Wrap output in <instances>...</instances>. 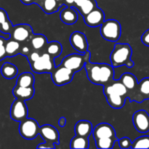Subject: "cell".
Masks as SVG:
<instances>
[{
	"mask_svg": "<svg viewBox=\"0 0 149 149\" xmlns=\"http://www.w3.org/2000/svg\"><path fill=\"white\" fill-rule=\"evenodd\" d=\"M93 135L95 140L103 138H116L114 128L108 123H100L93 129Z\"/></svg>",
	"mask_w": 149,
	"mask_h": 149,
	"instance_id": "16",
	"label": "cell"
},
{
	"mask_svg": "<svg viewBox=\"0 0 149 149\" xmlns=\"http://www.w3.org/2000/svg\"><path fill=\"white\" fill-rule=\"evenodd\" d=\"M96 147L99 149H111L113 148V146L118 141L116 138H103L95 140Z\"/></svg>",
	"mask_w": 149,
	"mask_h": 149,
	"instance_id": "29",
	"label": "cell"
},
{
	"mask_svg": "<svg viewBox=\"0 0 149 149\" xmlns=\"http://www.w3.org/2000/svg\"><path fill=\"white\" fill-rule=\"evenodd\" d=\"M75 73L60 64L51 73L52 81L56 86H63L72 81Z\"/></svg>",
	"mask_w": 149,
	"mask_h": 149,
	"instance_id": "8",
	"label": "cell"
},
{
	"mask_svg": "<svg viewBox=\"0 0 149 149\" xmlns=\"http://www.w3.org/2000/svg\"><path fill=\"white\" fill-rule=\"evenodd\" d=\"M42 53V52H40V51H37V50H34V49H33V50L32 51V52H31L29 55H28V56H26V58H27L29 63H31L36 61V60H37L38 58L41 56Z\"/></svg>",
	"mask_w": 149,
	"mask_h": 149,
	"instance_id": "36",
	"label": "cell"
},
{
	"mask_svg": "<svg viewBox=\"0 0 149 149\" xmlns=\"http://www.w3.org/2000/svg\"><path fill=\"white\" fill-rule=\"evenodd\" d=\"M57 1H60V2H62V3H63V0H57Z\"/></svg>",
	"mask_w": 149,
	"mask_h": 149,
	"instance_id": "43",
	"label": "cell"
},
{
	"mask_svg": "<svg viewBox=\"0 0 149 149\" xmlns=\"http://www.w3.org/2000/svg\"><path fill=\"white\" fill-rule=\"evenodd\" d=\"M95 7H97V2H96L95 0H87L84 4H81L80 7L75 9L78 10L79 13L82 15V17H84L88 13H90L92 10H94Z\"/></svg>",
	"mask_w": 149,
	"mask_h": 149,
	"instance_id": "31",
	"label": "cell"
},
{
	"mask_svg": "<svg viewBox=\"0 0 149 149\" xmlns=\"http://www.w3.org/2000/svg\"><path fill=\"white\" fill-rule=\"evenodd\" d=\"M135 128L140 133H146L149 131V114L145 110H139L132 116Z\"/></svg>",
	"mask_w": 149,
	"mask_h": 149,
	"instance_id": "12",
	"label": "cell"
},
{
	"mask_svg": "<svg viewBox=\"0 0 149 149\" xmlns=\"http://www.w3.org/2000/svg\"><path fill=\"white\" fill-rule=\"evenodd\" d=\"M124 85L127 87L129 93V97L131 102L136 101L137 90H138V82L135 75L131 73H125L121 76L119 79Z\"/></svg>",
	"mask_w": 149,
	"mask_h": 149,
	"instance_id": "11",
	"label": "cell"
},
{
	"mask_svg": "<svg viewBox=\"0 0 149 149\" xmlns=\"http://www.w3.org/2000/svg\"><path fill=\"white\" fill-rule=\"evenodd\" d=\"M61 21L66 25H73L78 20V14L75 7L65 6L60 13Z\"/></svg>",
	"mask_w": 149,
	"mask_h": 149,
	"instance_id": "17",
	"label": "cell"
},
{
	"mask_svg": "<svg viewBox=\"0 0 149 149\" xmlns=\"http://www.w3.org/2000/svg\"><path fill=\"white\" fill-rule=\"evenodd\" d=\"M132 50L130 45L126 43H116L110 55L111 65L113 67L126 65L129 68L135 65L131 60Z\"/></svg>",
	"mask_w": 149,
	"mask_h": 149,
	"instance_id": "2",
	"label": "cell"
},
{
	"mask_svg": "<svg viewBox=\"0 0 149 149\" xmlns=\"http://www.w3.org/2000/svg\"><path fill=\"white\" fill-rule=\"evenodd\" d=\"M35 79L33 74L30 72H23L18 76L16 81V85L20 87H33Z\"/></svg>",
	"mask_w": 149,
	"mask_h": 149,
	"instance_id": "25",
	"label": "cell"
},
{
	"mask_svg": "<svg viewBox=\"0 0 149 149\" xmlns=\"http://www.w3.org/2000/svg\"><path fill=\"white\" fill-rule=\"evenodd\" d=\"M33 34V32L31 26L29 24L22 23L13 26V30L10 34V38L20 43H24L29 42Z\"/></svg>",
	"mask_w": 149,
	"mask_h": 149,
	"instance_id": "9",
	"label": "cell"
},
{
	"mask_svg": "<svg viewBox=\"0 0 149 149\" xmlns=\"http://www.w3.org/2000/svg\"><path fill=\"white\" fill-rule=\"evenodd\" d=\"M63 5V3L60 2L57 0H45L41 6V8L46 14L50 15L58 12Z\"/></svg>",
	"mask_w": 149,
	"mask_h": 149,
	"instance_id": "24",
	"label": "cell"
},
{
	"mask_svg": "<svg viewBox=\"0 0 149 149\" xmlns=\"http://www.w3.org/2000/svg\"><path fill=\"white\" fill-rule=\"evenodd\" d=\"M28 108L25 100L16 99L10 109V117L15 122H21L27 118Z\"/></svg>",
	"mask_w": 149,
	"mask_h": 149,
	"instance_id": "13",
	"label": "cell"
},
{
	"mask_svg": "<svg viewBox=\"0 0 149 149\" xmlns=\"http://www.w3.org/2000/svg\"><path fill=\"white\" fill-rule=\"evenodd\" d=\"M58 125H59V126L61 127H64L65 126V125H66V119L65 117H63V116L60 118L59 121H58Z\"/></svg>",
	"mask_w": 149,
	"mask_h": 149,
	"instance_id": "38",
	"label": "cell"
},
{
	"mask_svg": "<svg viewBox=\"0 0 149 149\" xmlns=\"http://www.w3.org/2000/svg\"><path fill=\"white\" fill-rule=\"evenodd\" d=\"M90 60V52L89 51H87L84 53H74L65 56L63 59L61 65L76 73L84 68L86 63Z\"/></svg>",
	"mask_w": 149,
	"mask_h": 149,
	"instance_id": "4",
	"label": "cell"
},
{
	"mask_svg": "<svg viewBox=\"0 0 149 149\" xmlns=\"http://www.w3.org/2000/svg\"><path fill=\"white\" fill-rule=\"evenodd\" d=\"M13 26L7 12L3 8H0V31L4 34H10Z\"/></svg>",
	"mask_w": 149,
	"mask_h": 149,
	"instance_id": "22",
	"label": "cell"
},
{
	"mask_svg": "<svg viewBox=\"0 0 149 149\" xmlns=\"http://www.w3.org/2000/svg\"><path fill=\"white\" fill-rule=\"evenodd\" d=\"M90 143H89L88 138L79 135H75V137L72 138L70 143V147L71 148H88Z\"/></svg>",
	"mask_w": 149,
	"mask_h": 149,
	"instance_id": "28",
	"label": "cell"
},
{
	"mask_svg": "<svg viewBox=\"0 0 149 149\" xmlns=\"http://www.w3.org/2000/svg\"><path fill=\"white\" fill-rule=\"evenodd\" d=\"M87 0H74V7L75 8L80 7L81 4H84L85 1H87Z\"/></svg>",
	"mask_w": 149,
	"mask_h": 149,
	"instance_id": "39",
	"label": "cell"
},
{
	"mask_svg": "<svg viewBox=\"0 0 149 149\" xmlns=\"http://www.w3.org/2000/svg\"><path fill=\"white\" fill-rule=\"evenodd\" d=\"M44 1H45V0H34V4H37L38 6H39V7H41V6H42Z\"/></svg>",
	"mask_w": 149,
	"mask_h": 149,
	"instance_id": "42",
	"label": "cell"
},
{
	"mask_svg": "<svg viewBox=\"0 0 149 149\" xmlns=\"http://www.w3.org/2000/svg\"><path fill=\"white\" fill-rule=\"evenodd\" d=\"M149 99V77L144 78L138 83L137 90V103H141Z\"/></svg>",
	"mask_w": 149,
	"mask_h": 149,
	"instance_id": "19",
	"label": "cell"
},
{
	"mask_svg": "<svg viewBox=\"0 0 149 149\" xmlns=\"http://www.w3.org/2000/svg\"><path fill=\"white\" fill-rule=\"evenodd\" d=\"M63 4L67 7H74V0H63Z\"/></svg>",
	"mask_w": 149,
	"mask_h": 149,
	"instance_id": "40",
	"label": "cell"
},
{
	"mask_svg": "<svg viewBox=\"0 0 149 149\" xmlns=\"http://www.w3.org/2000/svg\"><path fill=\"white\" fill-rule=\"evenodd\" d=\"M18 69L17 66L10 63H5L1 68V74L4 78L7 79H12L17 76Z\"/></svg>",
	"mask_w": 149,
	"mask_h": 149,
	"instance_id": "27",
	"label": "cell"
},
{
	"mask_svg": "<svg viewBox=\"0 0 149 149\" xmlns=\"http://www.w3.org/2000/svg\"><path fill=\"white\" fill-rule=\"evenodd\" d=\"M54 59L55 58H52L49 54L43 52L36 61L30 63L31 68L36 74H51L55 68Z\"/></svg>",
	"mask_w": 149,
	"mask_h": 149,
	"instance_id": "6",
	"label": "cell"
},
{
	"mask_svg": "<svg viewBox=\"0 0 149 149\" xmlns=\"http://www.w3.org/2000/svg\"><path fill=\"white\" fill-rule=\"evenodd\" d=\"M39 135L45 141L37 146V148H55V144H59V132L55 127L44 125L40 127Z\"/></svg>",
	"mask_w": 149,
	"mask_h": 149,
	"instance_id": "3",
	"label": "cell"
},
{
	"mask_svg": "<svg viewBox=\"0 0 149 149\" xmlns=\"http://www.w3.org/2000/svg\"><path fill=\"white\" fill-rule=\"evenodd\" d=\"M83 17L85 24L91 28L100 26L105 21L104 12L97 7Z\"/></svg>",
	"mask_w": 149,
	"mask_h": 149,
	"instance_id": "15",
	"label": "cell"
},
{
	"mask_svg": "<svg viewBox=\"0 0 149 149\" xmlns=\"http://www.w3.org/2000/svg\"><path fill=\"white\" fill-rule=\"evenodd\" d=\"M122 28L119 22L113 19L105 20L100 26L102 37L109 42H117L121 36Z\"/></svg>",
	"mask_w": 149,
	"mask_h": 149,
	"instance_id": "5",
	"label": "cell"
},
{
	"mask_svg": "<svg viewBox=\"0 0 149 149\" xmlns=\"http://www.w3.org/2000/svg\"><path fill=\"white\" fill-rule=\"evenodd\" d=\"M33 50V49L32 48L31 45L29 43V42H24V43H22L21 45V49H20V54L24 56H28L32 51Z\"/></svg>",
	"mask_w": 149,
	"mask_h": 149,
	"instance_id": "34",
	"label": "cell"
},
{
	"mask_svg": "<svg viewBox=\"0 0 149 149\" xmlns=\"http://www.w3.org/2000/svg\"><path fill=\"white\" fill-rule=\"evenodd\" d=\"M131 148H149V136L144 135L136 138L132 142Z\"/></svg>",
	"mask_w": 149,
	"mask_h": 149,
	"instance_id": "32",
	"label": "cell"
},
{
	"mask_svg": "<svg viewBox=\"0 0 149 149\" xmlns=\"http://www.w3.org/2000/svg\"><path fill=\"white\" fill-rule=\"evenodd\" d=\"M118 143H119V147L122 149H127L130 148L132 147V142L131 140L127 137H124V138H121V139L117 141Z\"/></svg>",
	"mask_w": 149,
	"mask_h": 149,
	"instance_id": "33",
	"label": "cell"
},
{
	"mask_svg": "<svg viewBox=\"0 0 149 149\" xmlns=\"http://www.w3.org/2000/svg\"><path fill=\"white\" fill-rule=\"evenodd\" d=\"M63 47L61 44L57 41H52V42H48L46 45L44 52L49 54L52 58H58L61 55L62 52Z\"/></svg>",
	"mask_w": 149,
	"mask_h": 149,
	"instance_id": "26",
	"label": "cell"
},
{
	"mask_svg": "<svg viewBox=\"0 0 149 149\" xmlns=\"http://www.w3.org/2000/svg\"><path fill=\"white\" fill-rule=\"evenodd\" d=\"M103 93L106 96L109 105L113 109H120L125 106V100L127 98L115 93L112 89L110 83L103 86Z\"/></svg>",
	"mask_w": 149,
	"mask_h": 149,
	"instance_id": "10",
	"label": "cell"
},
{
	"mask_svg": "<svg viewBox=\"0 0 149 149\" xmlns=\"http://www.w3.org/2000/svg\"><path fill=\"white\" fill-rule=\"evenodd\" d=\"M40 127L35 119L31 118H26L20 122L19 132L22 138L26 140H33L39 135Z\"/></svg>",
	"mask_w": 149,
	"mask_h": 149,
	"instance_id": "7",
	"label": "cell"
},
{
	"mask_svg": "<svg viewBox=\"0 0 149 149\" xmlns=\"http://www.w3.org/2000/svg\"><path fill=\"white\" fill-rule=\"evenodd\" d=\"M20 1L26 5H31L32 4H34V0H20Z\"/></svg>",
	"mask_w": 149,
	"mask_h": 149,
	"instance_id": "41",
	"label": "cell"
},
{
	"mask_svg": "<svg viewBox=\"0 0 149 149\" xmlns=\"http://www.w3.org/2000/svg\"><path fill=\"white\" fill-rule=\"evenodd\" d=\"M70 43L75 50L79 53H84L88 51V42L87 37L80 31H74L70 36Z\"/></svg>",
	"mask_w": 149,
	"mask_h": 149,
	"instance_id": "14",
	"label": "cell"
},
{
	"mask_svg": "<svg viewBox=\"0 0 149 149\" xmlns=\"http://www.w3.org/2000/svg\"><path fill=\"white\" fill-rule=\"evenodd\" d=\"M74 131L77 135L89 138L93 133V125L87 120L79 121L74 127Z\"/></svg>",
	"mask_w": 149,
	"mask_h": 149,
	"instance_id": "20",
	"label": "cell"
},
{
	"mask_svg": "<svg viewBox=\"0 0 149 149\" xmlns=\"http://www.w3.org/2000/svg\"><path fill=\"white\" fill-rule=\"evenodd\" d=\"M35 93L34 87H20L16 85L13 90V94L16 99L23 100H31L33 97Z\"/></svg>",
	"mask_w": 149,
	"mask_h": 149,
	"instance_id": "18",
	"label": "cell"
},
{
	"mask_svg": "<svg viewBox=\"0 0 149 149\" xmlns=\"http://www.w3.org/2000/svg\"><path fill=\"white\" fill-rule=\"evenodd\" d=\"M29 43L31 45L32 48L34 50L44 52L46 45H47V39L43 34H36L33 33L31 38L29 40Z\"/></svg>",
	"mask_w": 149,
	"mask_h": 149,
	"instance_id": "21",
	"label": "cell"
},
{
	"mask_svg": "<svg viewBox=\"0 0 149 149\" xmlns=\"http://www.w3.org/2000/svg\"><path fill=\"white\" fill-rule=\"evenodd\" d=\"M141 41L146 46L149 47V29L146 31L141 36Z\"/></svg>",
	"mask_w": 149,
	"mask_h": 149,
	"instance_id": "37",
	"label": "cell"
},
{
	"mask_svg": "<svg viewBox=\"0 0 149 149\" xmlns=\"http://www.w3.org/2000/svg\"><path fill=\"white\" fill-rule=\"evenodd\" d=\"M7 39L0 36V61L7 58V53L5 50V44Z\"/></svg>",
	"mask_w": 149,
	"mask_h": 149,
	"instance_id": "35",
	"label": "cell"
},
{
	"mask_svg": "<svg viewBox=\"0 0 149 149\" xmlns=\"http://www.w3.org/2000/svg\"><path fill=\"white\" fill-rule=\"evenodd\" d=\"M84 68L87 78L93 84L103 87L113 80L114 70L111 65L92 63L90 60L86 63Z\"/></svg>",
	"mask_w": 149,
	"mask_h": 149,
	"instance_id": "1",
	"label": "cell"
},
{
	"mask_svg": "<svg viewBox=\"0 0 149 149\" xmlns=\"http://www.w3.org/2000/svg\"><path fill=\"white\" fill-rule=\"evenodd\" d=\"M110 84L111 85L112 89H113V90L115 93H117L119 95L122 96V97H125V98H128L129 97L128 90L120 80L113 79L111 82H110Z\"/></svg>",
	"mask_w": 149,
	"mask_h": 149,
	"instance_id": "30",
	"label": "cell"
},
{
	"mask_svg": "<svg viewBox=\"0 0 149 149\" xmlns=\"http://www.w3.org/2000/svg\"><path fill=\"white\" fill-rule=\"evenodd\" d=\"M22 43L14 40V39H10L6 40L5 44V50L7 57H14L18 54H20V49H21Z\"/></svg>",
	"mask_w": 149,
	"mask_h": 149,
	"instance_id": "23",
	"label": "cell"
}]
</instances>
